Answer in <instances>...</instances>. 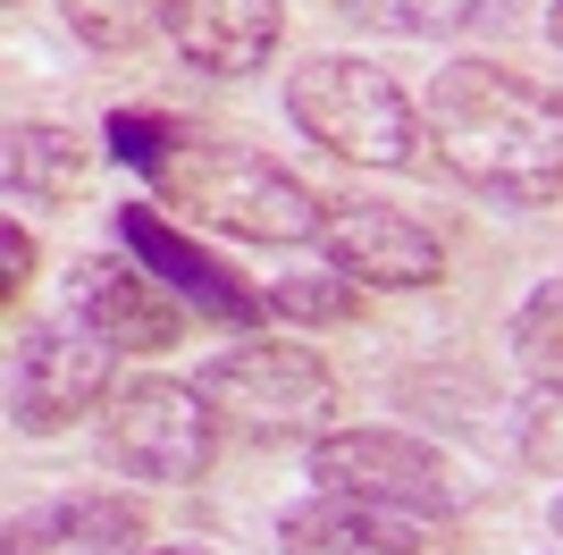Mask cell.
<instances>
[{"label":"cell","mask_w":563,"mask_h":555,"mask_svg":"<svg viewBox=\"0 0 563 555\" xmlns=\"http://www.w3.org/2000/svg\"><path fill=\"white\" fill-rule=\"evenodd\" d=\"M101 152L118 168H135L168 210H186V219H202L219 236H244V244H320V194L295 168H278L269 152L219 135V127H194L177 110H110Z\"/></svg>","instance_id":"1"},{"label":"cell","mask_w":563,"mask_h":555,"mask_svg":"<svg viewBox=\"0 0 563 555\" xmlns=\"http://www.w3.org/2000/svg\"><path fill=\"white\" fill-rule=\"evenodd\" d=\"M429 161L514 210L563 203V92L505 59H446L421 92Z\"/></svg>","instance_id":"2"},{"label":"cell","mask_w":563,"mask_h":555,"mask_svg":"<svg viewBox=\"0 0 563 555\" xmlns=\"http://www.w3.org/2000/svg\"><path fill=\"white\" fill-rule=\"evenodd\" d=\"M286 118L303 127V143L336 152L353 168H421L429 135H421V101L353 51H311L286 76Z\"/></svg>","instance_id":"3"},{"label":"cell","mask_w":563,"mask_h":555,"mask_svg":"<svg viewBox=\"0 0 563 555\" xmlns=\"http://www.w3.org/2000/svg\"><path fill=\"white\" fill-rule=\"evenodd\" d=\"M194 388H202V404L219 413V429H235V438H320V429H336V370L320 346H295V337H244V346L211 353V362L194 370Z\"/></svg>","instance_id":"4"},{"label":"cell","mask_w":563,"mask_h":555,"mask_svg":"<svg viewBox=\"0 0 563 555\" xmlns=\"http://www.w3.org/2000/svg\"><path fill=\"white\" fill-rule=\"evenodd\" d=\"M101 455L143 488H202L219 463V413L194 379H118L101 404Z\"/></svg>","instance_id":"5"},{"label":"cell","mask_w":563,"mask_h":555,"mask_svg":"<svg viewBox=\"0 0 563 555\" xmlns=\"http://www.w3.org/2000/svg\"><path fill=\"white\" fill-rule=\"evenodd\" d=\"M303 471L320 497H362V505H396L421 522H446L463 505V471L412 429H320Z\"/></svg>","instance_id":"6"},{"label":"cell","mask_w":563,"mask_h":555,"mask_svg":"<svg viewBox=\"0 0 563 555\" xmlns=\"http://www.w3.org/2000/svg\"><path fill=\"white\" fill-rule=\"evenodd\" d=\"M110 395H118V346L101 328H85L76 312L18 328V346H9V421L25 438H59L85 413H101Z\"/></svg>","instance_id":"7"},{"label":"cell","mask_w":563,"mask_h":555,"mask_svg":"<svg viewBox=\"0 0 563 555\" xmlns=\"http://www.w3.org/2000/svg\"><path fill=\"white\" fill-rule=\"evenodd\" d=\"M320 261L353 278L362 295H429L446 286V236L412 219L404 203H371V194H329L320 203Z\"/></svg>","instance_id":"8"},{"label":"cell","mask_w":563,"mask_h":555,"mask_svg":"<svg viewBox=\"0 0 563 555\" xmlns=\"http://www.w3.org/2000/svg\"><path fill=\"white\" fill-rule=\"evenodd\" d=\"M118 253H135L186 312H202V320H219V328H244V337H253V328L269 320V295L244 286L211 244H194L186 228H168L152 203H118Z\"/></svg>","instance_id":"9"},{"label":"cell","mask_w":563,"mask_h":555,"mask_svg":"<svg viewBox=\"0 0 563 555\" xmlns=\"http://www.w3.org/2000/svg\"><path fill=\"white\" fill-rule=\"evenodd\" d=\"M68 312L85 328H101L118 353H168L194 328V312L168 295L135 253H85L68 270Z\"/></svg>","instance_id":"10"},{"label":"cell","mask_w":563,"mask_h":555,"mask_svg":"<svg viewBox=\"0 0 563 555\" xmlns=\"http://www.w3.org/2000/svg\"><path fill=\"white\" fill-rule=\"evenodd\" d=\"M454 547L438 522L396 505H362V497H320L311 488L303 505L278 513V555H438Z\"/></svg>","instance_id":"11"},{"label":"cell","mask_w":563,"mask_h":555,"mask_svg":"<svg viewBox=\"0 0 563 555\" xmlns=\"http://www.w3.org/2000/svg\"><path fill=\"white\" fill-rule=\"evenodd\" d=\"M286 43V0H186L168 18V51L186 59L194 76H261Z\"/></svg>","instance_id":"12"},{"label":"cell","mask_w":563,"mask_h":555,"mask_svg":"<svg viewBox=\"0 0 563 555\" xmlns=\"http://www.w3.org/2000/svg\"><path fill=\"white\" fill-rule=\"evenodd\" d=\"M143 538H152L143 505L135 497H101V488L9 513V555H143Z\"/></svg>","instance_id":"13"},{"label":"cell","mask_w":563,"mask_h":555,"mask_svg":"<svg viewBox=\"0 0 563 555\" xmlns=\"http://www.w3.org/2000/svg\"><path fill=\"white\" fill-rule=\"evenodd\" d=\"M101 143H85L76 127H59V118H18L9 127V194L18 203H85L101 177Z\"/></svg>","instance_id":"14"},{"label":"cell","mask_w":563,"mask_h":555,"mask_svg":"<svg viewBox=\"0 0 563 555\" xmlns=\"http://www.w3.org/2000/svg\"><path fill=\"white\" fill-rule=\"evenodd\" d=\"M186 0H59V18L85 51H143L161 43L168 18H177Z\"/></svg>","instance_id":"15"},{"label":"cell","mask_w":563,"mask_h":555,"mask_svg":"<svg viewBox=\"0 0 563 555\" xmlns=\"http://www.w3.org/2000/svg\"><path fill=\"white\" fill-rule=\"evenodd\" d=\"M514 362H521V379L539 395H563V278H539L530 295H521V312H514Z\"/></svg>","instance_id":"16"},{"label":"cell","mask_w":563,"mask_h":555,"mask_svg":"<svg viewBox=\"0 0 563 555\" xmlns=\"http://www.w3.org/2000/svg\"><path fill=\"white\" fill-rule=\"evenodd\" d=\"M378 18L412 34V43H463V34H496L514 25V0H387Z\"/></svg>","instance_id":"17"},{"label":"cell","mask_w":563,"mask_h":555,"mask_svg":"<svg viewBox=\"0 0 563 555\" xmlns=\"http://www.w3.org/2000/svg\"><path fill=\"white\" fill-rule=\"evenodd\" d=\"M269 295V312L278 320H303V328H336V320H353L362 312V286L353 278H336V270H320V278H278V286H261Z\"/></svg>","instance_id":"18"},{"label":"cell","mask_w":563,"mask_h":555,"mask_svg":"<svg viewBox=\"0 0 563 555\" xmlns=\"http://www.w3.org/2000/svg\"><path fill=\"white\" fill-rule=\"evenodd\" d=\"M0 261H9L0 303H9V320H25V303H34V236H25V219H9V228H0Z\"/></svg>","instance_id":"19"},{"label":"cell","mask_w":563,"mask_h":555,"mask_svg":"<svg viewBox=\"0 0 563 555\" xmlns=\"http://www.w3.org/2000/svg\"><path fill=\"white\" fill-rule=\"evenodd\" d=\"M521 455L547 463V471L563 463V395H530L521 404Z\"/></svg>","instance_id":"20"},{"label":"cell","mask_w":563,"mask_h":555,"mask_svg":"<svg viewBox=\"0 0 563 555\" xmlns=\"http://www.w3.org/2000/svg\"><path fill=\"white\" fill-rule=\"evenodd\" d=\"M547 43L563 51V0H547Z\"/></svg>","instance_id":"21"},{"label":"cell","mask_w":563,"mask_h":555,"mask_svg":"<svg viewBox=\"0 0 563 555\" xmlns=\"http://www.w3.org/2000/svg\"><path fill=\"white\" fill-rule=\"evenodd\" d=\"M143 555H202V547H143Z\"/></svg>","instance_id":"22"},{"label":"cell","mask_w":563,"mask_h":555,"mask_svg":"<svg viewBox=\"0 0 563 555\" xmlns=\"http://www.w3.org/2000/svg\"><path fill=\"white\" fill-rule=\"evenodd\" d=\"M555 538H563V497H555Z\"/></svg>","instance_id":"23"}]
</instances>
